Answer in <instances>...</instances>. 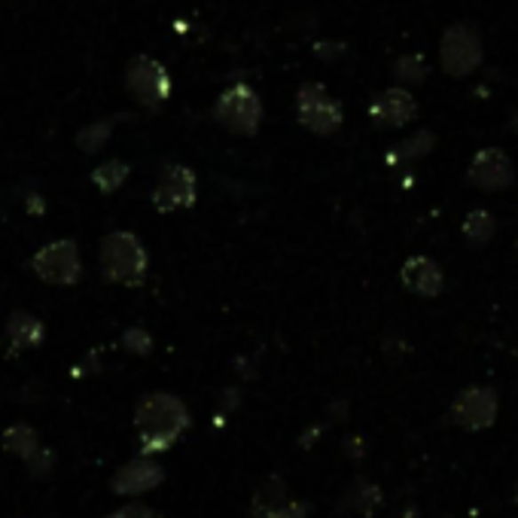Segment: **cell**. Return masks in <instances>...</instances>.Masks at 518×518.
I'll use <instances>...</instances> for the list:
<instances>
[{
    "mask_svg": "<svg viewBox=\"0 0 518 518\" xmlns=\"http://www.w3.org/2000/svg\"><path fill=\"white\" fill-rule=\"evenodd\" d=\"M134 424L140 433V454H159L189 430V411L171 394H150L134 411Z\"/></svg>",
    "mask_w": 518,
    "mask_h": 518,
    "instance_id": "cell-1",
    "label": "cell"
},
{
    "mask_svg": "<svg viewBox=\"0 0 518 518\" xmlns=\"http://www.w3.org/2000/svg\"><path fill=\"white\" fill-rule=\"evenodd\" d=\"M482 59H485V46H482L479 28H473L470 22H454L445 28L442 40H439V61H442L445 74L454 80H466L482 68Z\"/></svg>",
    "mask_w": 518,
    "mask_h": 518,
    "instance_id": "cell-2",
    "label": "cell"
},
{
    "mask_svg": "<svg viewBox=\"0 0 518 518\" xmlns=\"http://www.w3.org/2000/svg\"><path fill=\"white\" fill-rule=\"evenodd\" d=\"M500 415V394L491 385H470L451 400L449 418L454 427L466 433L491 430Z\"/></svg>",
    "mask_w": 518,
    "mask_h": 518,
    "instance_id": "cell-3",
    "label": "cell"
},
{
    "mask_svg": "<svg viewBox=\"0 0 518 518\" xmlns=\"http://www.w3.org/2000/svg\"><path fill=\"white\" fill-rule=\"evenodd\" d=\"M466 183L482 193H503L515 183V165L500 147H485L473 155L466 168Z\"/></svg>",
    "mask_w": 518,
    "mask_h": 518,
    "instance_id": "cell-4",
    "label": "cell"
},
{
    "mask_svg": "<svg viewBox=\"0 0 518 518\" xmlns=\"http://www.w3.org/2000/svg\"><path fill=\"white\" fill-rule=\"evenodd\" d=\"M101 262L108 268V278L113 281H138L147 268L144 247L134 235L116 232L101 244Z\"/></svg>",
    "mask_w": 518,
    "mask_h": 518,
    "instance_id": "cell-5",
    "label": "cell"
},
{
    "mask_svg": "<svg viewBox=\"0 0 518 518\" xmlns=\"http://www.w3.org/2000/svg\"><path fill=\"white\" fill-rule=\"evenodd\" d=\"M165 482V470L162 464H155L150 454H140V458L129 460L125 466H119L110 479L113 494L119 497H134V494H147L153 488H159Z\"/></svg>",
    "mask_w": 518,
    "mask_h": 518,
    "instance_id": "cell-6",
    "label": "cell"
},
{
    "mask_svg": "<svg viewBox=\"0 0 518 518\" xmlns=\"http://www.w3.org/2000/svg\"><path fill=\"white\" fill-rule=\"evenodd\" d=\"M299 119L317 134H332L342 125V108L321 86H305L299 92Z\"/></svg>",
    "mask_w": 518,
    "mask_h": 518,
    "instance_id": "cell-7",
    "label": "cell"
},
{
    "mask_svg": "<svg viewBox=\"0 0 518 518\" xmlns=\"http://www.w3.org/2000/svg\"><path fill=\"white\" fill-rule=\"evenodd\" d=\"M259 113L262 110H259L257 95H253L251 89H244V86L226 92V95L219 98V104H217V116L235 131H253L257 129Z\"/></svg>",
    "mask_w": 518,
    "mask_h": 518,
    "instance_id": "cell-8",
    "label": "cell"
},
{
    "mask_svg": "<svg viewBox=\"0 0 518 518\" xmlns=\"http://www.w3.org/2000/svg\"><path fill=\"white\" fill-rule=\"evenodd\" d=\"M402 278V287L409 293L421 296V299H436L439 293L445 290V272L436 259H427V257H411L406 259L400 272Z\"/></svg>",
    "mask_w": 518,
    "mask_h": 518,
    "instance_id": "cell-9",
    "label": "cell"
},
{
    "mask_svg": "<svg viewBox=\"0 0 518 518\" xmlns=\"http://www.w3.org/2000/svg\"><path fill=\"white\" fill-rule=\"evenodd\" d=\"M34 268L40 278L55 281V283H70L80 278V257H76L74 244L61 241V244H49L34 257Z\"/></svg>",
    "mask_w": 518,
    "mask_h": 518,
    "instance_id": "cell-10",
    "label": "cell"
},
{
    "mask_svg": "<svg viewBox=\"0 0 518 518\" xmlns=\"http://www.w3.org/2000/svg\"><path fill=\"white\" fill-rule=\"evenodd\" d=\"M372 119L379 125H387V129H400V125L411 123L418 116V101L409 95L406 89H387L381 92L372 101Z\"/></svg>",
    "mask_w": 518,
    "mask_h": 518,
    "instance_id": "cell-11",
    "label": "cell"
},
{
    "mask_svg": "<svg viewBox=\"0 0 518 518\" xmlns=\"http://www.w3.org/2000/svg\"><path fill=\"white\" fill-rule=\"evenodd\" d=\"M381 506H385V491H381L375 482L363 479V475L354 479L342 494V513H351V515H360V518H372Z\"/></svg>",
    "mask_w": 518,
    "mask_h": 518,
    "instance_id": "cell-12",
    "label": "cell"
},
{
    "mask_svg": "<svg viewBox=\"0 0 518 518\" xmlns=\"http://www.w3.org/2000/svg\"><path fill=\"white\" fill-rule=\"evenodd\" d=\"M195 195V180L187 168H171L162 177L159 189H155V202L159 208H180V204H189Z\"/></svg>",
    "mask_w": 518,
    "mask_h": 518,
    "instance_id": "cell-13",
    "label": "cell"
},
{
    "mask_svg": "<svg viewBox=\"0 0 518 518\" xmlns=\"http://www.w3.org/2000/svg\"><path fill=\"white\" fill-rule=\"evenodd\" d=\"M129 86L138 92L140 98H144L147 104H150V98H159L165 95L168 83H165V70H162L155 61H134L131 70H129Z\"/></svg>",
    "mask_w": 518,
    "mask_h": 518,
    "instance_id": "cell-14",
    "label": "cell"
},
{
    "mask_svg": "<svg viewBox=\"0 0 518 518\" xmlns=\"http://www.w3.org/2000/svg\"><path fill=\"white\" fill-rule=\"evenodd\" d=\"M287 485H283L281 475H268L266 482L253 491V500H251V515L253 518H268L281 503H287Z\"/></svg>",
    "mask_w": 518,
    "mask_h": 518,
    "instance_id": "cell-15",
    "label": "cell"
},
{
    "mask_svg": "<svg viewBox=\"0 0 518 518\" xmlns=\"http://www.w3.org/2000/svg\"><path fill=\"white\" fill-rule=\"evenodd\" d=\"M497 235V219L491 211L479 208V211H470L464 219V238L470 247H485L491 244V238Z\"/></svg>",
    "mask_w": 518,
    "mask_h": 518,
    "instance_id": "cell-16",
    "label": "cell"
},
{
    "mask_svg": "<svg viewBox=\"0 0 518 518\" xmlns=\"http://www.w3.org/2000/svg\"><path fill=\"white\" fill-rule=\"evenodd\" d=\"M4 449L16 458L28 460L34 451L40 449V439H37V430L28 427V424H12L10 430H4Z\"/></svg>",
    "mask_w": 518,
    "mask_h": 518,
    "instance_id": "cell-17",
    "label": "cell"
},
{
    "mask_svg": "<svg viewBox=\"0 0 518 518\" xmlns=\"http://www.w3.org/2000/svg\"><path fill=\"white\" fill-rule=\"evenodd\" d=\"M6 330H10V339L16 347H34L44 339V326H40L37 317H31V315H16Z\"/></svg>",
    "mask_w": 518,
    "mask_h": 518,
    "instance_id": "cell-18",
    "label": "cell"
},
{
    "mask_svg": "<svg viewBox=\"0 0 518 518\" xmlns=\"http://www.w3.org/2000/svg\"><path fill=\"white\" fill-rule=\"evenodd\" d=\"M394 74L400 76V80H406V83H421L424 76H427V61H424V55H418V52L402 55V59L396 61Z\"/></svg>",
    "mask_w": 518,
    "mask_h": 518,
    "instance_id": "cell-19",
    "label": "cell"
},
{
    "mask_svg": "<svg viewBox=\"0 0 518 518\" xmlns=\"http://www.w3.org/2000/svg\"><path fill=\"white\" fill-rule=\"evenodd\" d=\"M433 147H436V134L418 131V134H411L402 147H396V150H400V159H421V155L433 153Z\"/></svg>",
    "mask_w": 518,
    "mask_h": 518,
    "instance_id": "cell-20",
    "label": "cell"
},
{
    "mask_svg": "<svg viewBox=\"0 0 518 518\" xmlns=\"http://www.w3.org/2000/svg\"><path fill=\"white\" fill-rule=\"evenodd\" d=\"M25 464H28V470H31L34 479H46V475L52 473V466H55V454L49 449H37L31 458L25 460Z\"/></svg>",
    "mask_w": 518,
    "mask_h": 518,
    "instance_id": "cell-21",
    "label": "cell"
},
{
    "mask_svg": "<svg viewBox=\"0 0 518 518\" xmlns=\"http://www.w3.org/2000/svg\"><path fill=\"white\" fill-rule=\"evenodd\" d=\"M108 518H162V515L155 509L144 506V503H125V506L113 509Z\"/></svg>",
    "mask_w": 518,
    "mask_h": 518,
    "instance_id": "cell-22",
    "label": "cell"
},
{
    "mask_svg": "<svg viewBox=\"0 0 518 518\" xmlns=\"http://www.w3.org/2000/svg\"><path fill=\"white\" fill-rule=\"evenodd\" d=\"M342 451H345V458L347 460H354V464H360V460L366 458V439L363 436H357V433H351V436L342 442Z\"/></svg>",
    "mask_w": 518,
    "mask_h": 518,
    "instance_id": "cell-23",
    "label": "cell"
},
{
    "mask_svg": "<svg viewBox=\"0 0 518 518\" xmlns=\"http://www.w3.org/2000/svg\"><path fill=\"white\" fill-rule=\"evenodd\" d=\"M268 518H308V506L299 500H287V503H281Z\"/></svg>",
    "mask_w": 518,
    "mask_h": 518,
    "instance_id": "cell-24",
    "label": "cell"
},
{
    "mask_svg": "<svg viewBox=\"0 0 518 518\" xmlns=\"http://www.w3.org/2000/svg\"><path fill=\"white\" fill-rule=\"evenodd\" d=\"M321 433H323V427H311V433H305V436L299 439V445H302V449H311V442H315Z\"/></svg>",
    "mask_w": 518,
    "mask_h": 518,
    "instance_id": "cell-25",
    "label": "cell"
},
{
    "mask_svg": "<svg viewBox=\"0 0 518 518\" xmlns=\"http://www.w3.org/2000/svg\"><path fill=\"white\" fill-rule=\"evenodd\" d=\"M509 129H513V134H515V138H518V113H515V116H513V119H509Z\"/></svg>",
    "mask_w": 518,
    "mask_h": 518,
    "instance_id": "cell-26",
    "label": "cell"
},
{
    "mask_svg": "<svg viewBox=\"0 0 518 518\" xmlns=\"http://www.w3.org/2000/svg\"><path fill=\"white\" fill-rule=\"evenodd\" d=\"M513 503L518 506V479H515V485H513Z\"/></svg>",
    "mask_w": 518,
    "mask_h": 518,
    "instance_id": "cell-27",
    "label": "cell"
},
{
    "mask_svg": "<svg viewBox=\"0 0 518 518\" xmlns=\"http://www.w3.org/2000/svg\"><path fill=\"white\" fill-rule=\"evenodd\" d=\"M515 253H518V241H515Z\"/></svg>",
    "mask_w": 518,
    "mask_h": 518,
    "instance_id": "cell-28",
    "label": "cell"
},
{
    "mask_svg": "<svg viewBox=\"0 0 518 518\" xmlns=\"http://www.w3.org/2000/svg\"><path fill=\"white\" fill-rule=\"evenodd\" d=\"M442 518H454V515H442Z\"/></svg>",
    "mask_w": 518,
    "mask_h": 518,
    "instance_id": "cell-29",
    "label": "cell"
}]
</instances>
